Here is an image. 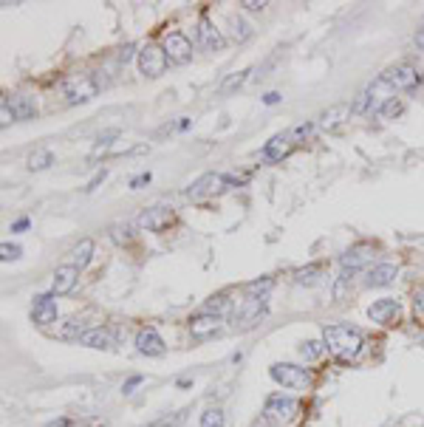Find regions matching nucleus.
Instances as JSON below:
<instances>
[{
    "instance_id": "30",
    "label": "nucleus",
    "mask_w": 424,
    "mask_h": 427,
    "mask_svg": "<svg viewBox=\"0 0 424 427\" xmlns=\"http://www.w3.org/2000/svg\"><path fill=\"white\" fill-rule=\"evenodd\" d=\"M229 26H232V37H235L238 43H243V40H249V37H252V26H249L246 20L232 18V20H229Z\"/></svg>"
},
{
    "instance_id": "36",
    "label": "nucleus",
    "mask_w": 424,
    "mask_h": 427,
    "mask_svg": "<svg viewBox=\"0 0 424 427\" xmlns=\"http://www.w3.org/2000/svg\"><path fill=\"white\" fill-rule=\"evenodd\" d=\"M241 6H243L246 12H263L269 4H266V0H241Z\"/></svg>"
},
{
    "instance_id": "15",
    "label": "nucleus",
    "mask_w": 424,
    "mask_h": 427,
    "mask_svg": "<svg viewBox=\"0 0 424 427\" xmlns=\"http://www.w3.org/2000/svg\"><path fill=\"white\" fill-rule=\"evenodd\" d=\"M371 255H374V249L371 246H353V249H348L342 258H339V263H342V272H348V274H357L368 260H371Z\"/></svg>"
},
{
    "instance_id": "17",
    "label": "nucleus",
    "mask_w": 424,
    "mask_h": 427,
    "mask_svg": "<svg viewBox=\"0 0 424 427\" xmlns=\"http://www.w3.org/2000/svg\"><path fill=\"white\" fill-rule=\"evenodd\" d=\"M221 328V317H215V314H195V317H190V334L195 337V340H204V337H209V334H215Z\"/></svg>"
},
{
    "instance_id": "7",
    "label": "nucleus",
    "mask_w": 424,
    "mask_h": 427,
    "mask_svg": "<svg viewBox=\"0 0 424 427\" xmlns=\"http://www.w3.org/2000/svg\"><path fill=\"white\" fill-rule=\"evenodd\" d=\"M382 80H385L393 91H410V88H416V83H418V71H416L410 62H399V65H393V68L385 71Z\"/></svg>"
},
{
    "instance_id": "6",
    "label": "nucleus",
    "mask_w": 424,
    "mask_h": 427,
    "mask_svg": "<svg viewBox=\"0 0 424 427\" xmlns=\"http://www.w3.org/2000/svg\"><path fill=\"white\" fill-rule=\"evenodd\" d=\"M297 413V402L292 396H283V393H271L263 405V416L269 421H292Z\"/></svg>"
},
{
    "instance_id": "11",
    "label": "nucleus",
    "mask_w": 424,
    "mask_h": 427,
    "mask_svg": "<svg viewBox=\"0 0 424 427\" xmlns=\"http://www.w3.org/2000/svg\"><path fill=\"white\" fill-rule=\"evenodd\" d=\"M136 351L141 354V357H162V354L167 351V345H164V340L159 337V331H153V328H141V331L136 334Z\"/></svg>"
},
{
    "instance_id": "27",
    "label": "nucleus",
    "mask_w": 424,
    "mask_h": 427,
    "mask_svg": "<svg viewBox=\"0 0 424 427\" xmlns=\"http://www.w3.org/2000/svg\"><path fill=\"white\" fill-rule=\"evenodd\" d=\"M51 164H54V153H51V150H34V153L29 156V162H26V167L34 170V173L48 170Z\"/></svg>"
},
{
    "instance_id": "3",
    "label": "nucleus",
    "mask_w": 424,
    "mask_h": 427,
    "mask_svg": "<svg viewBox=\"0 0 424 427\" xmlns=\"http://www.w3.org/2000/svg\"><path fill=\"white\" fill-rule=\"evenodd\" d=\"M269 377H271L277 385L289 388V391H306V388H311V382H314L311 371L303 368V365H295V363H274V365L269 368Z\"/></svg>"
},
{
    "instance_id": "22",
    "label": "nucleus",
    "mask_w": 424,
    "mask_h": 427,
    "mask_svg": "<svg viewBox=\"0 0 424 427\" xmlns=\"http://www.w3.org/2000/svg\"><path fill=\"white\" fill-rule=\"evenodd\" d=\"M204 314H215V317H227V314H232L235 312V303L229 300V295L227 292H218V295H212L206 303H204V309H201Z\"/></svg>"
},
{
    "instance_id": "44",
    "label": "nucleus",
    "mask_w": 424,
    "mask_h": 427,
    "mask_svg": "<svg viewBox=\"0 0 424 427\" xmlns=\"http://www.w3.org/2000/svg\"><path fill=\"white\" fill-rule=\"evenodd\" d=\"M266 105H274V102H280V94L277 91H271V94H266V99H263Z\"/></svg>"
},
{
    "instance_id": "21",
    "label": "nucleus",
    "mask_w": 424,
    "mask_h": 427,
    "mask_svg": "<svg viewBox=\"0 0 424 427\" xmlns=\"http://www.w3.org/2000/svg\"><path fill=\"white\" fill-rule=\"evenodd\" d=\"M295 145H292V139H289V133H280V136H274L271 141H266V148H263V159L266 162H280L283 156H289V150H292Z\"/></svg>"
},
{
    "instance_id": "12",
    "label": "nucleus",
    "mask_w": 424,
    "mask_h": 427,
    "mask_svg": "<svg viewBox=\"0 0 424 427\" xmlns=\"http://www.w3.org/2000/svg\"><path fill=\"white\" fill-rule=\"evenodd\" d=\"M77 277H80V269H77V266H71V263L57 266V272H54V277H51V295H54V298L68 295L71 289L77 286Z\"/></svg>"
},
{
    "instance_id": "38",
    "label": "nucleus",
    "mask_w": 424,
    "mask_h": 427,
    "mask_svg": "<svg viewBox=\"0 0 424 427\" xmlns=\"http://www.w3.org/2000/svg\"><path fill=\"white\" fill-rule=\"evenodd\" d=\"M413 306H416V314H421V317H424V289H418V292H416Z\"/></svg>"
},
{
    "instance_id": "45",
    "label": "nucleus",
    "mask_w": 424,
    "mask_h": 427,
    "mask_svg": "<svg viewBox=\"0 0 424 427\" xmlns=\"http://www.w3.org/2000/svg\"><path fill=\"white\" fill-rule=\"evenodd\" d=\"M71 424V419H57V421H48L45 427H68Z\"/></svg>"
},
{
    "instance_id": "9",
    "label": "nucleus",
    "mask_w": 424,
    "mask_h": 427,
    "mask_svg": "<svg viewBox=\"0 0 424 427\" xmlns=\"http://www.w3.org/2000/svg\"><path fill=\"white\" fill-rule=\"evenodd\" d=\"M173 209L170 206H150V209H145L141 216L136 218V224L141 227V230H148V232H162L167 224H173Z\"/></svg>"
},
{
    "instance_id": "37",
    "label": "nucleus",
    "mask_w": 424,
    "mask_h": 427,
    "mask_svg": "<svg viewBox=\"0 0 424 427\" xmlns=\"http://www.w3.org/2000/svg\"><path fill=\"white\" fill-rule=\"evenodd\" d=\"M141 382H145V377H130V379L122 385V391H125V393H133V388H139Z\"/></svg>"
},
{
    "instance_id": "25",
    "label": "nucleus",
    "mask_w": 424,
    "mask_h": 427,
    "mask_svg": "<svg viewBox=\"0 0 424 427\" xmlns=\"http://www.w3.org/2000/svg\"><path fill=\"white\" fill-rule=\"evenodd\" d=\"M249 74H252V68H243V71H235V74H229L224 83H221V94H232V91H241L243 85H246V80H249Z\"/></svg>"
},
{
    "instance_id": "20",
    "label": "nucleus",
    "mask_w": 424,
    "mask_h": 427,
    "mask_svg": "<svg viewBox=\"0 0 424 427\" xmlns=\"http://www.w3.org/2000/svg\"><path fill=\"white\" fill-rule=\"evenodd\" d=\"M351 113H353V105H348V102H339V105L328 108V111L320 116L317 127H320V130H334V127H337V125H342V122H345Z\"/></svg>"
},
{
    "instance_id": "8",
    "label": "nucleus",
    "mask_w": 424,
    "mask_h": 427,
    "mask_svg": "<svg viewBox=\"0 0 424 427\" xmlns=\"http://www.w3.org/2000/svg\"><path fill=\"white\" fill-rule=\"evenodd\" d=\"M164 54H167V59L170 62H176V65H184V62H190V57H192V43H190V37L187 34H181V31H170L167 37H164Z\"/></svg>"
},
{
    "instance_id": "31",
    "label": "nucleus",
    "mask_w": 424,
    "mask_h": 427,
    "mask_svg": "<svg viewBox=\"0 0 424 427\" xmlns=\"http://www.w3.org/2000/svg\"><path fill=\"white\" fill-rule=\"evenodd\" d=\"M311 133H314V125L311 122H300V125H295L289 130V139H292V145H297V141H306Z\"/></svg>"
},
{
    "instance_id": "18",
    "label": "nucleus",
    "mask_w": 424,
    "mask_h": 427,
    "mask_svg": "<svg viewBox=\"0 0 424 427\" xmlns=\"http://www.w3.org/2000/svg\"><path fill=\"white\" fill-rule=\"evenodd\" d=\"M198 43L206 48V51H221L224 48V37H221V31L212 26L206 18H201L198 20Z\"/></svg>"
},
{
    "instance_id": "13",
    "label": "nucleus",
    "mask_w": 424,
    "mask_h": 427,
    "mask_svg": "<svg viewBox=\"0 0 424 427\" xmlns=\"http://www.w3.org/2000/svg\"><path fill=\"white\" fill-rule=\"evenodd\" d=\"M77 342L85 348H99V351H111L116 345V340L108 328H85L77 334Z\"/></svg>"
},
{
    "instance_id": "24",
    "label": "nucleus",
    "mask_w": 424,
    "mask_h": 427,
    "mask_svg": "<svg viewBox=\"0 0 424 427\" xmlns=\"http://www.w3.org/2000/svg\"><path fill=\"white\" fill-rule=\"evenodd\" d=\"M91 258H94V241L91 238H83L77 246H74V252H71V266H77L80 272L91 263Z\"/></svg>"
},
{
    "instance_id": "19",
    "label": "nucleus",
    "mask_w": 424,
    "mask_h": 427,
    "mask_svg": "<svg viewBox=\"0 0 424 427\" xmlns=\"http://www.w3.org/2000/svg\"><path fill=\"white\" fill-rule=\"evenodd\" d=\"M399 269L393 263H376L371 272H368V280H365V286L371 289H382V286H390V283L396 280Z\"/></svg>"
},
{
    "instance_id": "41",
    "label": "nucleus",
    "mask_w": 424,
    "mask_h": 427,
    "mask_svg": "<svg viewBox=\"0 0 424 427\" xmlns=\"http://www.w3.org/2000/svg\"><path fill=\"white\" fill-rule=\"evenodd\" d=\"M176 421H178V416H173V419L167 416V419H159V421H153L150 427H176Z\"/></svg>"
},
{
    "instance_id": "34",
    "label": "nucleus",
    "mask_w": 424,
    "mask_h": 427,
    "mask_svg": "<svg viewBox=\"0 0 424 427\" xmlns=\"http://www.w3.org/2000/svg\"><path fill=\"white\" fill-rule=\"evenodd\" d=\"M396 113H402V102H399L396 97L379 108V116H382V119H390V116H396Z\"/></svg>"
},
{
    "instance_id": "10",
    "label": "nucleus",
    "mask_w": 424,
    "mask_h": 427,
    "mask_svg": "<svg viewBox=\"0 0 424 427\" xmlns=\"http://www.w3.org/2000/svg\"><path fill=\"white\" fill-rule=\"evenodd\" d=\"M57 317H59L57 298H54V295H37L34 303H31V320H34L37 326H51Z\"/></svg>"
},
{
    "instance_id": "28",
    "label": "nucleus",
    "mask_w": 424,
    "mask_h": 427,
    "mask_svg": "<svg viewBox=\"0 0 424 427\" xmlns=\"http://www.w3.org/2000/svg\"><path fill=\"white\" fill-rule=\"evenodd\" d=\"M274 289V280L271 277H260V280H252L246 286V295L249 298H269V292Z\"/></svg>"
},
{
    "instance_id": "32",
    "label": "nucleus",
    "mask_w": 424,
    "mask_h": 427,
    "mask_svg": "<svg viewBox=\"0 0 424 427\" xmlns=\"http://www.w3.org/2000/svg\"><path fill=\"white\" fill-rule=\"evenodd\" d=\"M15 119H17V116H15L12 105H9V97H3V102H0V125H3V127H9Z\"/></svg>"
},
{
    "instance_id": "26",
    "label": "nucleus",
    "mask_w": 424,
    "mask_h": 427,
    "mask_svg": "<svg viewBox=\"0 0 424 427\" xmlns=\"http://www.w3.org/2000/svg\"><path fill=\"white\" fill-rule=\"evenodd\" d=\"M328 348H325V342L323 340H309V342H303L300 345V357L306 360V363H314V360H320L323 354H325Z\"/></svg>"
},
{
    "instance_id": "4",
    "label": "nucleus",
    "mask_w": 424,
    "mask_h": 427,
    "mask_svg": "<svg viewBox=\"0 0 424 427\" xmlns=\"http://www.w3.org/2000/svg\"><path fill=\"white\" fill-rule=\"evenodd\" d=\"M136 65H139V74L156 80V77L164 74V68H167V54H164V48L148 43V46H141V51L136 57Z\"/></svg>"
},
{
    "instance_id": "29",
    "label": "nucleus",
    "mask_w": 424,
    "mask_h": 427,
    "mask_svg": "<svg viewBox=\"0 0 424 427\" xmlns=\"http://www.w3.org/2000/svg\"><path fill=\"white\" fill-rule=\"evenodd\" d=\"M227 419H224V410L221 407H206L201 413V427H224Z\"/></svg>"
},
{
    "instance_id": "39",
    "label": "nucleus",
    "mask_w": 424,
    "mask_h": 427,
    "mask_svg": "<svg viewBox=\"0 0 424 427\" xmlns=\"http://www.w3.org/2000/svg\"><path fill=\"white\" fill-rule=\"evenodd\" d=\"M116 136H119V130H108V133H102V136H99V150L108 148V145H111V139H116Z\"/></svg>"
},
{
    "instance_id": "14",
    "label": "nucleus",
    "mask_w": 424,
    "mask_h": 427,
    "mask_svg": "<svg viewBox=\"0 0 424 427\" xmlns=\"http://www.w3.org/2000/svg\"><path fill=\"white\" fill-rule=\"evenodd\" d=\"M266 303H269V298H246V300L241 303V309L232 314V317H235V326H238V323H241V326L255 323V320L266 312Z\"/></svg>"
},
{
    "instance_id": "23",
    "label": "nucleus",
    "mask_w": 424,
    "mask_h": 427,
    "mask_svg": "<svg viewBox=\"0 0 424 427\" xmlns=\"http://www.w3.org/2000/svg\"><path fill=\"white\" fill-rule=\"evenodd\" d=\"M9 105H12L17 119H34L37 116V99L31 94H15V97H9Z\"/></svg>"
},
{
    "instance_id": "43",
    "label": "nucleus",
    "mask_w": 424,
    "mask_h": 427,
    "mask_svg": "<svg viewBox=\"0 0 424 427\" xmlns=\"http://www.w3.org/2000/svg\"><path fill=\"white\" fill-rule=\"evenodd\" d=\"M133 57V46H125L122 51H119V62H127Z\"/></svg>"
},
{
    "instance_id": "33",
    "label": "nucleus",
    "mask_w": 424,
    "mask_h": 427,
    "mask_svg": "<svg viewBox=\"0 0 424 427\" xmlns=\"http://www.w3.org/2000/svg\"><path fill=\"white\" fill-rule=\"evenodd\" d=\"M317 274H320V266H309V269L295 272V280L297 283H317Z\"/></svg>"
},
{
    "instance_id": "40",
    "label": "nucleus",
    "mask_w": 424,
    "mask_h": 427,
    "mask_svg": "<svg viewBox=\"0 0 424 427\" xmlns=\"http://www.w3.org/2000/svg\"><path fill=\"white\" fill-rule=\"evenodd\" d=\"M150 181V173H141V176H136L133 181H130V190H139L141 184H148Z\"/></svg>"
},
{
    "instance_id": "46",
    "label": "nucleus",
    "mask_w": 424,
    "mask_h": 427,
    "mask_svg": "<svg viewBox=\"0 0 424 427\" xmlns=\"http://www.w3.org/2000/svg\"><path fill=\"white\" fill-rule=\"evenodd\" d=\"M26 227H29V221H26V218H20L17 224H12V230H15V232H20V230H26Z\"/></svg>"
},
{
    "instance_id": "35",
    "label": "nucleus",
    "mask_w": 424,
    "mask_h": 427,
    "mask_svg": "<svg viewBox=\"0 0 424 427\" xmlns=\"http://www.w3.org/2000/svg\"><path fill=\"white\" fill-rule=\"evenodd\" d=\"M0 252H3V260H6V263H9V260H17V258H20V252H23V249H20V246H17V244H3V246H0Z\"/></svg>"
},
{
    "instance_id": "1",
    "label": "nucleus",
    "mask_w": 424,
    "mask_h": 427,
    "mask_svg": "<svg viewBox=\"0 0 424 427\" xmlns=\"http://www.w3.org/2000/svg\"><path fill=\"white\" fill-rule=\"evenodd\" d=\"M323 342H325V348L334 354V357L342 360V363L357 360L360 354H362V345H365L362 331L353 328V326H348V323H331V326H325L323 328Z\"/></svg>"
},
{
    "instance_id": "42",
    "label": "nucleus",
    "mask_w": 424,
    "mask_h": 427,
    "mask_svg": "<svg viewBox=\"0 0 424 427\" xmlns=\"http://www.w3.org/2000/svg\"><path fill=\"white\" fill-rule=\"evenodd\" d=\"M416 48L418 51H424V23L418 26V31H416Z\"/></svg>"
},
{
    "instance_id": "16",
    "label": "nucleus",
    "mask_w": 424,
    "mask_h": 427,
    "mask_svg": "<svg viewBox=\"0 0 424 427\" xmlns=\"http://www.w3.org/2000/svg\"><path fill=\"white\" fill-rule=\"evenodd\" d=\"M399 312H402V303L396 300V298H382V300H376L371 309H368V317L374 320V323H390L393 317H399Z\"/></svg>"
},
{
    "instance_id": "2",
    "label": "nucleus",
    "mask_w": 424,
    "mask_h": 427,
    "mask_svg": "<svg viewBox=\"0 0 424 427\" xmlns=\"http://www.w3.org/2000/svg\"><path fill=\"white\" fill-rule=\"evenodd\" d=\"M59 91H62L68 105H83V102H91L99 94V83L91 74H68L59 83Z\"/></svg>"
},
{
    "instance_id": "5",
    "label": "nucleus",
    "mask_w": 424,
    "mask_h": 427,
    "mask_svg": "<svg viewBox=\"0 0 424 427\" xmlns=\"http://www.w3.org/2000/svg\"><path fill=\"white\" fill-rule=\"evenodd\" d=\"M235 184V178L229 176H221V173H204L201 178H195L190 187H187V195L190 198H204V195H215V192H224Z\"/></svg>"
}]
</instances>
